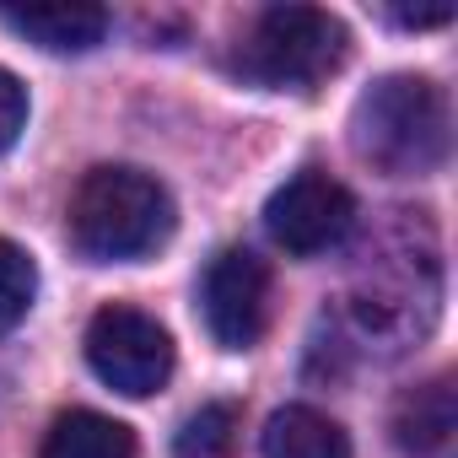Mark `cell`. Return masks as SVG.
Returning <instances> with one entry per match:
<instances>
[{
  "label": "cell",
  "mask_w": 458,
  "mask_h": 458,
  "mask_svg": "<svg viewBox=\"0 0 458 458\" xmlns=\"http://www.w3.org/2000/svg\"><path fill=\"white\" fill-rule=\"evenodd\" d=\"M351 146L361 162L420 178L447 162V98L426 76H383L372 92H361L351 114Z\"/></svg>",
  "instance_id": "cell-2"
},
{
  "label": "cell",
  "mask_w": 458,
  "mask_h": 458,
  "mask_svg": "<svg viewBox=\"0 0 458 458\" xmlns=\"http://www.w3.org/2000/svg\"><path fill=\"white\" fill-rule=\"evenodd\" d=\"M0 22L55 55H87L108 38L103 6H0Z\"/></svg>",
  "instance_id": "cell-7"
},
{
  "label": "cell",
  "mask_w": 458,
  "mask_h": 458,
  "mask_svg": "<svg viewBox=\"0 0 458 458\" xmlns=\"http://www.w3.org/2000/svg\"><path fill=\"white\" fill-rule=\"evenodd\" d=\"M351 55V33L340 17L318 6H270L238 44L233 71L265 92H313Z\"/></svg>",
  "instance_id": "cell-3"
},
{
  "label": "cell",
  "mask_w": 458,
  "mask_h": 458,
  "mask_svg": "<svg viewBox=\"0 0 458 458\" xmlns=\"http://www.w3.org/2000/svg\"><path fill=\"white\" fill-rule=\"evenodd\" d=\"M87 367L114 394L146 399V394L167 388V377H173V335L151 313H140L130 302H108L87 324Z\"/></svg>",
  "instance_id": "cell-4"
},
{
  "label": "cell",
  "mask_w": 458,
  "mask_h": 458,
  "mask_svg": "<svg viewBox=\"0 0 458 458\" xmlns=\"http://www.w3.org/2000/svg\"><path fill=\"white\" fill-rule=\"evenodd\" d=\"M399 28H442V22H453V6H399V12H388Z\"/></svg>",
  "instance_id": "cell-14"
},
{
  "label": "cell",
  "mask_w": 458,
  "mask_h": 458,
  "mask_svg": "<svg viewBox=\"0 0 458 458\" xmlns=\"http://www.w3.org/2000/svg\"><path fill=\"white\" fill-rule=\"evenodd\" d=\"M351 221H356V199L340 178L318 173V167H302L297 178H286L270 205H265V226H270V238L297 254V259H313L324 249H335L345 233H351Z\"/></svg>",
  "instance_id": "cell-6"
},
{
  "label": "cell",
  "mask_w": 458,
  "mask_h": 458,
  "mask_svg": "<svg viewBox=\"0 0 458 458\" xmlns=\"http://www.w3.org/2000/svg\"><path fill=\"white\" fill-rule=\"evenodd\" d=\"M394 437L410 453H437L453 437V388H447V377H431V383H420L415 394L399 399Z\"/></svg>",
  "instance_id": "cell-10"
},
{
  "label": "cell",
  "mask_w": 458,
  "mask_h": 458,
  "mask_svg": "<svg viewBox=\"0 0 458 458\" xmlns=\"http://www.w3.org/2000/svg\"><path fill=\"white\" fill-rule=\"evenodd\" d=\"M199 318L221 351L259 345L270 324V265L254 249H221L199 276Z\"/></svg>",
  "instance_id": "cell-5"
},
{
  "label": "cell",
  "mask_w": 458,
  "mask_h": 458,
  "mask_svg": "<svg viewBox=\"0 0 458 458\" xmlns=\"http://www.w3.org/2000/svg\"><path fill=\"white\" fill-rule=\"evenodd\" d=\"M71 243L92 265H130L167 243L173 194L140 167H92L71 194Z\"/></svg>",
  "instance_id": "cell-1"
},
{
  "label": "cell",
  "mask_w": 458,
  "mask_h": 458,
  "mask_svg": "<svg viewBox=\"0 0 458 458\" xmlns=\"http://www.w3.org/2000/svg\"><path fill=\"white\" fill-rule=\"evenodd\" d=\"M38 458H135V431L98 410H65L55 415Z\"/></svg>",
  "instance_id": "cell-9"
},
{
  "label": "cell",
  "mask_w": 458,
  "mask_h": 458,
  "mask_svg": "<svg viewBox=\"0 0 458 458\" xmlns=\"http://www.w3.org/2000/svg\"><path fill=\"white\" fill-rule=\"evenodd\" d=\"M22 124H28V87L12 71H0V151L17 146Z\"/></svg>",
  "instance_id": "cell-13"
},
{
  "label": "cell",
  "mask_w": 458,
  "mask_h": 458,
  "mask_svg": "<svg viewBox=\"0 0 458 458\" xmlns=\"http://www.w3.org/2000/svg\"><path fill=\"white\" fill-rule=\"evenodd\" d=\"M33 297H38V265L22 243L0 238V335H12L28 313H33Z\"/></svg>",
  "instance_id": "cell-11"
},
{
  "label": "cell",
  "mask_w": 458,
  "mask_h": 458,
  "mask_svg": "<svg viewBox=\"0 0 458 458\" xmlns=\"http://www.w3.org/2000/svg\"><path fill=\"white\" fill-rule=\"evenodd\" d=\"M265 458H351V437L313 404H286L265 426Z\"/></svg>",
  "instance_id": "cell-8"
},
{
  "label": "cell",
  "mask_w": 458,
  "mask_h": 458,
  "mask_svg": "<svg viewBox=\"0 0 458 458\" xmlns=\"http://www.w3.org/2000/svg\"><path fill=\"white\" fill-rule=\"evenodd\" d=\"M238 426V404H205L199 415L183 420L178 431V458H226Z\"/></svg>",
  "instance_id": "cell-12"
}]
</instances>
